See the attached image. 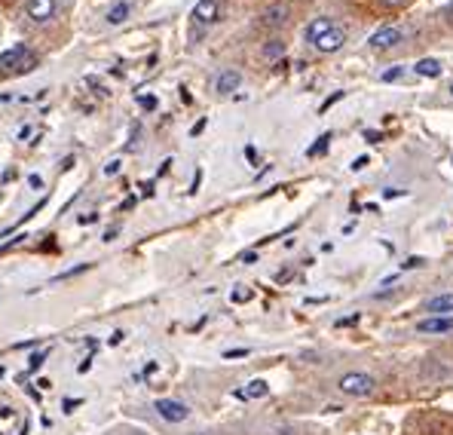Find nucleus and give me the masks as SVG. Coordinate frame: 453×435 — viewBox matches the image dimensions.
I'll return each mask as SVG.
<instances>
[{"label":"nucleus","mask_w":453,"mask_h":435,"mask_svg":"<svg viewBox=\"0 0 453 435\" xmlns=\"http://www.w3.org/2000/svg\"><path fill=\"white\" fill-rule=\"evenodd\" d=\"M337 390L343 395H352V399H367V395H374V390H377V377L367 371H346L337 380Z\"/></svg>","instance_id":"obj_1"},{"label":"nucleus","mask_w":453,"mask_h":435,"mask_svg":"<svg viewBox=\"0 0 453 435\" xmlns=\"http://www.w3.org/2000/svg\"><path fill=\"white\" fill-rule=\"evenodd\" d=\"M34 64H37V56L25 43L10 46L6 52H0V71H6V74H22V71H31Z\"/></svg>","instance_id":"obj_2"},{"label":"nucleus","mask_w":453,"mask_h":435,"mask_svg":"<svg viewBox=\"0 0 453 435\" xmlns=\"http://www.w3.org/2000/svg\"><path fill=\"white\" fill-rule=\"evenodd\" d=\"M154 408H156V414H160L166 423H184V420L190 417V408L184 405V401H178V399H160Z\"/></svg>","instance_id":"obj_3"},{"label":"nucleus","mask_w":453,"mask_h":435,"mask_svg":"<svg viewBox=\"0 0 453 435\" xmlns=\"http://www.w3.org/2000/svg\"><path fill=\"white\" fill-rule=\"evenodd\" d=\"M402 40H404V31L395 28V25H386V28L374 31L367 43H371V49H395Z\"/></svg>","instance_id":"obj_4"},{"label":"nucleus","mask_w":453,"mask_h":435,"mask_svg":"<svg viewBox=\"0 0 453 435\" xmlns=\"http://www.w3.org/2000/svg\"><path fill=\"white\" fill-rule=\"evenodd\" d=\"M56 10H58L56 0H28V3H25V16H28L34 25L49 22V19L56 16Z\"/></svg>","instance_id":"obj_5"},{"label":"nucleus","mask_w":453,"mask_h":435,"mask_svg":"<svg viewBox=\"0 0 453 435\" xmlns=\"http://www.w3.org/2000/svg\"><path fill=\"white\" fill-rule=\"evenodd\" d=\"M221 19V0H199V3L193 6V22L199 25V28H208V25H215Z\"/></svg>","instance_id":"obj_6"},{"label":"nucleus","mask_w":453,"mask_h":435,"mask_svg":"<svg viewBox=\"0 0 453 435\" xmlns=\"http://www.w3.org/2000/svg\"><path fill=\"white\" fill-rule=\"evenodd\" d=\"M419 334H450L453 331V316H426L417 322Z\"/></svg>","instance_id":"obj_7"},{"label":"nucleus","mask_w":453,"mask_h":435,"mask_svg":"<svg viewBox=\"0 0 453 435\" xmlns=\"http://www.w3.org/2000/svg\"><path fill=\"white\" fill-rule=\"evenodd\" d=\"M288 16H291V6H288V3H273V6H267V10H264L260 25L276 31V28H282V25H288Z\"/></svg>","instance_id":"obj_8"},{"label":"nucleus","mask_w":453,"mask_h":435,"mask_svg":"<svg viewBox=\"0 0 453 435\" xmlns=\"http://www.w3.org/2000/svg\"><path fill=\"white\" fill-rule=\"evenodd\" d=\"M343 43H346V31L340 28V25H334V28L325 31L313 46H316L319 52H337V49H343Z\"/></svg>","instance_id":"obj_9"},{"label":"nucleus","mask_w":453,"mask_h":435,"mask_svg":"<svg viewBox=\"0 0 453 435\" xmlns=\"http://www.w3.org/2000/svg\"><path fill=\"white\" fill-rule=\"evenodd\" d=\"M426 313L429 316H453V292L435 294V298L426 301Z\"/></svg>","instance_id":"obj_10"},{"label":"nucleus","mask_w":453,"mask_h":435,"mask_svg":"<svg viewBox=\"0 0 453 435\" xmlns=\"http://www.w3.org/2000/svg\"><path fill=\"white\" fill-rule=\"evenodd\" d=\"M239 86H242V74H239V71H233V68L221 71L218 80H215V89H218L221 95H230V92H236Z\"/></svg>","instance_id":"obj_11"},{"label":"nucleus","mask_w":453,"mask_h":435,"mask_svg":"<svg viewBox=\"0 0 453 435\" xmlns=\"http://www.w3.org/2000/svg\"><path fill=\"white\" fill-rule=\"evenodd\" d=\"M334 25H337V22H334L331 16H319V19H313V22L306 25V31H304V40H306V43H316L319 37L325 34V31H331V28H334Z\"/></svg>","instance_id":"obj_12"},{"label":"nucleus","mask_w":453,"mask_h":435,"mask_svg":"<svg viewBox=\"0 0 453 435\" xmlns=\"http://www.w3.org/2000/svg\"><path fill=\"white\" fill-rule=\"evenodd\" d=\"M270 395V384L267 380H252L245 390H236V399H267Z\"/></svg>","instance_id":"obj_13"},{"label":"nucleus","mask_w":453,"mask_h":435,"mask_svg":"<svg viewBox=\"0 0 453 435\" xmlns=\"http://www.w3.org/2000/svg\"><path fill=\"white\" fill-rule=\"evenodd\" d=\"M413 71H417L419 77H429V80H435V77H441L444 64L438 62V58H419V62L413 64Z\"/></svg>","instance_id":"obj_14"},{"label":"nucleus","mask_w":453,"mask_h":435,"mask_svg":"<svg viewBox=\"0 0 453 435\" xmlns=\"http://www.w3.org/2000/svg\"><path fill=\"white\" fill-rule=\"evenodd\" d=\"M129 10H132V6H129V0H117V3L110 6L108 12H104V22H108V25H123L129 19Z\"/></svg>","instance_id":"obj_15"},{"label":"nucleus","mask_w":453,"mask_h":435,"mask_svg":"<svg viewBox=\"0 0 453 435\" xmlns=\"http://www.w3.org/2000/svg\"><path fill=\"white\" fill-rule=\"evenodd\" d=\"M260 56H264V62H279V58L285 56V40H279V37L267 40L264 46H260Z\"/></svg>","instance_id":"obj_16"},{"label":"nucleus","mask_w":453,"mask_h":435,"mask_svg":"<svg viewBox=\"0 0 453 435\" xmlns=\"http://www.w3.org/2000/svg\"><path fill=\"white\" fill-rule=\"evenodd\" d=\"M328 144H331V132H325V135H319V141L313 144L310 150H306V156H319V154H325V150H328Z\"/></svg>","instance_id":"obj_17"},{"label":"nucleus","mask_w":453,"mask_h":435,"mask_svg":"<svg viewBox=\"0 0 453 435\" xmlns=\"http://www.w3.org/2000/svg\"><path fill=\"white\" fill-rule=\"evenodd\" d=\"M402 77H404V64H395V68L383 71V74H380V80H383V83H395V80H402Z\"/></svg>","instance_id":"obj_18"},{"label":"nucleus","mask_w":453,"mask_h":435,"mask_svg":"<svg viewBox=\"0 0 453 435\" xmlns=\"http://www.w3.org/2000/svg\"><path fill=\"white\" fill-rule=\"evenodd\" d=\"M89 270V263H83V267H74V270H64V273H58L52 282H62V279H71V276H77V273H86Z\"/></svg>","instance_id":"obj_19"},{"label":"nucleus","mask_w":453,"mask_h":435,"mask_svg":"<svg viewBox=\"0 0 453 435\" xmlns=\"http://www.w3.org/2000/svg\"><path fill=\"white\" fill-rule=\"evenodd\" d=\"M138 104H141L144 110H156L160 102H156V95H138Z\"/></svg>","instance_id":"obj_20"},{"label":"nucleus","mask_w":453,"mask_h":435,"mask_svg":"<svg viewBox=\"0 0 453 435\" xmlns=\"http://www.w3.org/2000/svg\"><path fill=\"white\" fill-rule=\"evenodd\" d=\"M46 362V349H40V353H34L31 355V365H28V371H37V368H40Z\"/></svg>","instance_id":"obj_21"},{"label":"nucleus","mask_w":453,"mask_h":435,"mask_svg":"<svg viewBox=\"0 0 453 435\" xmlns=\"http://www.w3.org/2000/svg\"><path fill=\"white\" fill-rule=\"evenodd\" d=\"M340 98H343V92H334V95H331V98H325V104H321V114H325V110H328V108H331V104H337V102H340Z\"/></svg>","instance_id":"obj_22"},{"label":"nucleus","mask_w":453,"mask_h":435,"mask_svg":"<svg viewBox=\"0 0 453 435\" xmlns=\"http://www.w3.org/2000/svg\"><path fill=\"white\" fill-rule=\"evenodd\" d=\"M245 355H248V349H227L224 359H245Z\"/></svg>","instance_id":"obj_23"},{"label":"nucleus","mask_w":453,"mask_h":435,"mask_svg":"<svg viewBox=\"0 0 453 435\" xmlns=\"http://www.w3.org/2000/svg\"><path fill=\"white\" fill-rule=\"evenodd\" d=\"M248 298H252V292H245V288H236V292H233L236 304H242V301H248Z\"/></svg>","instance_id":"obj_24"},{"label":"nucleus","mask_w":453,"mask_h":435,"mask_svg":"<svg viewBox=\"0 0 453 435\" xmlns=\"http://www.w3.org/2000/svg\"><path fill=\"white\" fill-rule=\"evenodd\" d=\"M365 141L377 144V141H383V135H380V132H374V129H367V132H365Z\"/></svg>","instance_id":"obj_25"},{"label":"nucleus","mask_w":453,"mask_h":435,"mask_svg":"<svg viewBox=\"0 0 453 435\" xmlns=\"http://www.w3.org/2000/svg\"><path fill=\"white\" fill-rule=\"evenodd\" d=\"M120 172V160H110L108 166H104V175H117Z\"/></svg>","instance_id":"obj_26"},{"label":"nucleus","mask_w":453,"mask_h":435,"mask_svg":"<svg viewBox=\"0 0 453 435\" xmlns=\"http://www.w3.org/2000/svg\"><path fill=\"white\" fill-rule=\"evenodd\" d=\"M77 405H80V399H64L62 401V408H64V414H71V411H74V408Z\"/></svg>","instance_id":"obj_27"},{"label":"nucleus","mask_w":453,"mask_h":435,"mask_svg":"<svg viewBox=\"0 0 453 435\" xmlns=\"http://www.w3.org/2000/svg\"><path fill=\"white\" fill-rule=\"evenodd\" d=\"M413 267H423V258H408L402 263V270H413Z\"/></svg>","instance_id":"obj_28"},{"label":"nucleus","mask_w":453,"mask_h":435,"mask_svg":"<svg viewBox=\"0 0 453 435\" xmlns=\"http://www.w3.org/2000/svg\"><path fill=\"white\" fill-rule=\"evenodd\" d=\"M380 3H383L386 10H398V6H404L408 0H380Z\"/></svg>","instance_id":"obj_29"},{"label":"nucleus","mask_w":453,"mask_h":435,"mask_svg":"<svg viewBox=\"0 0 453 435\" xmlns=\"http://www.w3.org/2000/svg\"><path fill=\"white\" fill-rule=\"evenodd\" d=\"M28 184H31V190H43V178L40 175H31Z\"/></svg>","instance_id":"obj_30"},{"label":"nucleus","mask_w":453,"mask_h":435,"mask_svg":"<svg viewBox=\"0 0 453 435\" xmlns=\"http://www.w3.org/2000/svg\"><path fill=\"white\" fill-rule=\"evenodd\" d=\"M242 263H258V252H242Z\"/></svg>","instance_id":"obj_31"},{"label":"nucleus","mask_w":453,"mask_h":435,"mask_svg":"<svg viewBox=\"0 0 453 435\" xmlns=\"http://www.w3.org/2000/svg\"><path fill=\"white\" fill-rule=\"evenodd\" d=\"M367 163H371V160H367V156H358V160H356V163H352V172H358V169H365V166H367Z\"/></svg>","instance_id":"obj_32"},{"label":"nucleus","mask_w":453,"mask_h":435,"mask_svg":"<svg viewBox=\"0 0 453 435\" xmlns=\"http://www.w3.org/2000/svg\"><path fill=\"white\" fill-rule=\"evenodd\" d=\"M356 322H358V316H346V319H337V325L343 328V325H356Z\"/></svg>","instance_id":"obj_33"},{"label":"nucleus","mask_w":453,"mask_h":435,"mask_svg":"<svg viewBox=\"0 0 453 435\" xmlns=\"http://www.w3.org/2000/svg\"><path fill=\"white\" fill-rule=\"evenodd\" d=\"M441 16H444V22H448V25H453V3H450V6H444Z\"/></svg>","instance_id":"obj_34"},{"label":"nucleus","mask_w":453,"mask_h":435,"mask_svg":"<svg viewBox=\"0 0 453 435\" xmlns=\"http://www.w3.org/2000/svg\"><path fill=\"white\" fill-rule=\"evenodd\" d=\"M199 181H202V172L196 169V175H193V187H190V193H196V190H199Z\"/></svg>","instance_id":"obj_35"},{"label":"nucleus","mask_w":453,"mask_h":435,"mask_svg":"<svg viewBox=\"0 0 453 435\" xmlns=\"http://www.w3.org/2000/svg\"><path fill=\"white\" fill-rule=\"evenodd\" d=\"M202 129H206V120H199V123H196V126H193V129H190V135H193V138H196V135H199V132H202Z\"/></svg>","instance_id":"obj_36"},{"label":"nucleus","mask_w":453,"mask_h":435,"mask_svg":"<svg viewBox=\"0 0 453 435\" xmlns=\"http://www.w3.org/2000/svg\"><path fill=\"white\" fill-rule=\"evenodd\" d=\"M141 193L144 196H154V184H141Z\"/></svg>","instance_id":"obj_37"},{"label":"nucleus","mask_w":453,"mask_h":435,"mask_svg":"<svg viewBox=\"0 0 453 435\" xmlns=\"http://www.w3.org/2000/svg\"><path fill=\"white\" fill-rule=\"evenodd\" d=\"M273 435H297V432H294V430H288V426H282V430H276Z\"/></svg>","instance_id":"obj_38"},{"label":"nucleus","mask_w":453,"mask_h":435,"mask_svg":"<svg viewBox=\"0 0 453 435\" xmlns=\"http://www.w3.org/2000/svg\"><path fill=\"white\" fill-rule=\"evenodd\" d=\"M450 95H453V83H450Z\"/></svg>","instance_id":"obj_39"}]
</instances>
